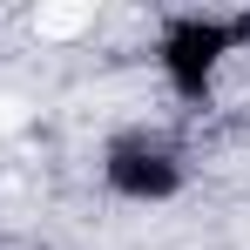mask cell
<instances>
[{
  "label": "cell",
  "mask_w": 250,
  "mask_h": 250,
  "mask_svg": "<svg viewBox=\"0 0 250 250\" xmlns=\"http://www.w3.org/2000/svg\"><path fill=\"white\" fill-rule=\"evenodd\" d=\"M88 21H95L88 7H68V0H61V7H41V14H34V34H47V41H75Z\"/></svg>",
  "instance_id": "cell-1"
},
{
  "label": "cell",
  "mask_w": 250,
  "mask_h": 250,
  "mask_svg": "<svg viewBox=\"0 0 250 250\" xmlns=\"http://www.w3.org/2000/svg\"><path fill=\"white\" fill-rule=\"evenodd\" d=\"M0 128L14 135V128H27V102H14V95H0Z\"/></svg>",
  "instance_id": "cell-2"
}]
</instances>
